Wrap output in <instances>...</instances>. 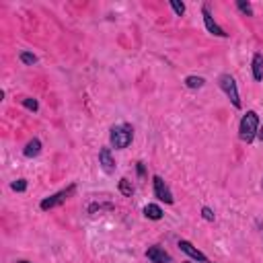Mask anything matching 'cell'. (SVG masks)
Returning a JSON list of instances; mask_svg holds the SVG:
<instances>
[{
  "label": "cell",
  "mask_w": 263,
  "mask_h": 263,
  "mask_svg": "<svg viewBox=\"0 0 263 263\" xmlns=\"http://www.w3.org/2000/svg\"><path fill=\"white\" fill-rule=\"evenodd\" d=\"M132 140H134V127H132L129 123H119V125L111 127L109 142H111L113 148L123 150V148H127L132 144Z\"/></svg>",
  "instance_id": "cell-1"
},
{
  "label": "cell",
  "mask_w": 263,
  "mask_h": 263,
  "mask_svg": "<svg viewBox=\"0 0 263 263\" xmlns=\"http://www.w3.org/2000/svg\"><path fill=\"white\" fill-rule=\"evenodd\" d=\"M257 132H259V117L255 111H247L241 119V125H239V138L243 142L251 144L257 138Z\"/></svg>",
  "instance_id": "cell-2"
},
{
  "label": "cell",
  "mask_w": 263,
  "mask_h": 263,
  "mask_svg": "<svg viewBox=\"0 0 263 263\" xmlns=\"http://www.w3.org/2000/svg\"><path fill=\"white\" fill-rule=\"evenodd\" d=\"M76 193V185L74 183H70L66 189H62V191H58V193H54V195H50V197H46V200H41V204H39V208L43 210V212H48V210H54V208H58V206H62V204H66L70 200V197Z\"/></svg>",
  "instance_id": "cell-3"
},
{
  "label": "cell",
  "mask_w": 263,
  "mask_h": 263,
  "mask_svg": "<svg viewBox=\"0 0 263 263\" xmlns=\"http://www.w3.org/2000/svg\"><path fill=\"white\" fill-rule=\"evenodd\" d=\"M218 84H220V89L224 91V95L230 99V103H233L237 109H241L243 107V103H241V97H239V89H237V80L230 76V74H222L220 78H218Z\"/></svg>",
  "instance_id": "cell-4"
},
{
  "label": "cell",
  "mask_w": 263,
  "mask_h": 263,
  "mask_svg": "<svg viewBox=\"0 0 263 263\" xmlns=\"http://www.w3.org/2000/svg\"><path fill=\"white\" fill-rule=\"evenodd\" d=\"M152 185H154V197H156V200H160V202H164V204H173V202H175L171 187L164 183V179H162L160 175H154V177H152Z\"/></svg>",
  "instance_id": "cell-5"
},
{
  "label": "cell",
  "mask_w": 263,
  "mask_h": 263,
  "mask_svg": "<svg viewBox=\"0 0 263 263\" xmlns=\"http://www.w3.org/2000/svg\"><path fill=\"white\" fill-rule=\"evenodd\" d=\"M99 164H101V169H103L107 175H113V173H115L117 164H115V160H113L109 148H101V150H99Z\"/></svg>",
  "instance_id": "cell-6"
},
{
  "label": "cell",
  "mask_w": 263,
  "mask_h": 263,
  "mask_svg": "<svg viewBox=\"0 0 263 263\" xmlns=\"http://www.w3.org/2000/svg\"><path fill=\"white\" fill-rule=\"evenodd\" d=\"M202 17H204V25H206V29L212 33V35H216V37H226V33H224V29L214 21V17L210 15V11H208V7H204L202 9Z\"/></svg>",
  "instance_id": "cell-7"
},
{
  "label": "cell",
  "mask_w": 263,
  "mask_h": 263,
  "mask_svg": "<svg viewBox=\"0 0 263 263\" xmlns=\"http://www.w3.org/2000/svg\"><path fill=\"white\" fill-rule=\"evenodd\" d=\"M179 249H181L185 255H189L191 259H195V261H200V263H208V257H206L200 249H195V247H193L189 241H185V239H181V241H179Z\"/></svg>",
  "instance_id": "cell-8"
},
{
  "label": "cell",
  "mask_w": 263,
  "mask_h": 263,
  "mask_svg": "<svg viewBox=\"0 0 263 263\" xmlns=\"http://www.w3.org/2000/svg\"><path fill=\"white\" fill-rule=\"evenodd\" d=\"M146 257L152 263H171V255L164 249H160V247H148L146 249Z\"/></svg>",
  "instance_id": "cell-9"
},
{
  "label": "cell",
  "mask_w": 263,
  "mask_h": 263,
  "mask_svg": "<svg viewBox=\"0 0 263 263\" xmlns=\"http://www.w3.org/2000/svg\"><path fill=\"white\" fill-rule=\"evenodd\" d=\"M251 70H253V78L259 82L263 80V54H253V62H251Z\"/></svg>",
  "instance_id": "cell-10"
},
{
  "label": "cell",
  "mask_w": 263,
  "mask_h": 263,
  "mask_svg": "<svg viewBox=\"0 0 263 263\" xmlns=\"http://www.w3.org/2000/svg\"><path fill=\"white\" fill-rule=\"evenodd\" d=\"M39 152H41V142H39L37 138L29 140V142H27V146H25V150H23V154H25L27 158H33V156H37Z\"/></svg>",
  "instance_id": "cell-11"
},
{
  "label": "cell",
  "mask_w": 263,
  "mask_h": 263,
  "mask_svg": "<svg viewBox=\"0 0 263 263\" xmlns=\"http://www.w3.org/2000/svg\"><path fill=\"white\" fill-rule=\"evenodd\" d=\"M144 216L148 220H160L162 218V210L156 204H148V206H144Z\"/></svg>",
  "instance_id": "cell-12"
},
{
  "label": "cell",
  "mask_w": 263,
  "mask_h": 263,
  "mask_svg": "<svg viewBox=\"0 0 263 263\" xmlns=\"http://www.w3.org/2000/svg\"><path fill=\"white\" fill-rule=\"evenodd\" d=\"M119 191H121L125 197H132V195L136 193V187L132 185V181H129V179H125V177H123V179L119 181Z\"/></svg>",
  "instance_id": "cell-13"
},
{
  "label": "cell",
  "mask_w": 263,
  "mask_h": 263,
  "mask_svg": "<svg viewBox=\"0 0 263 263\" xmlns=\"http://www.w3.org/2000/svg\"><path fill=\"white\" fill-rule=\"evenodd\" d=\"M204 84H206V78H202V76H193L191 74V76L185 78V86L187 89H202Z\"/></svg>",
  "instance_id": "cell-14"
},
{
  "label": "cell",
  "mask_w": 263,
  "mask_h": 263,
  "mask_svg": "<svg viewBox=\"0 0 263 263\" xmlns=\"http://www.w3.org/2000/svg\"><path fill=\"white\" fill-rule=\"evenodd\" d=\"M21 103H23V107H25V109H29V111H33V113L39 111V103H37V99H33V97H25Z\"/></svg>",
  "instance_id": "cell-15"
},
{
  "label": "cell",
  "mask_w": 263,
  "mask_h": 263,
  "mask_svg": "<svg viewBox=\"0 0 263 263\" xmlns=\"http://www.w3.org/2000/svg\"><path fill=\"white\" fill-rule=\"evenodd\" d=\"M19 60H21L25 66L37 64V56H35V54H31V52H21V54H19Z\"/></svg>",
  "instance_id": "cell-16"
},
{
  "label": "cell",
  "mask_w": 263,
  "mask_h": 263,
  "mask_svg": "<svg viewBox=\"0 0 263 263\" xmlns=\"http://www.w3.org/2000/svg\"><path fill=\"white\" fill-rule=\"evenodd\" d=\"M237 9H239L243 15L253 17V7H251V3H245V0H239V3H237Z\"/></svg>",
  "instance_id": "cell-17"
},
{
  "label": "cell",
  "mask_w": 263,
  "mask_h": 263,
  "mask_svg": "<svg viewBox=\"0 0 263 263\" xmlns=\"http://www.w3.org/2000/svg\"><path fill=\"white\" fill-rule=\"evenodd\" d=\"M11 189H13V191H19V193L25 191V189H27V179H17V181H13V183H11Z\"/></svg>",
  "instance_id": "cell-18"
},
{
  "label": "cell",
  "mask_w": 263,
  "mask_h": 263,
  "mask_svg": "<svg viewBox=\"0 0 263 263\" xmlns=\"http://www.w3.org/2000/svg\"><path fill=\"white\" fill-rule=\"evenodd\" d=\"M169 5H171V9L175 11V15H177V17H181V15L185 13V5H183V3H177V0H171Z\"/></svg>",
  "instance_id": "cell-19"
},
{
  "label": "cell",
  "mask_w": 263,
  "mask_h": 263,
  "mask_svg": "<svg viewBox=\"0 0 263 263\" xmlns=\"http://www.w3.org/2000/svg\"><path fill=\"white\" fill-rule=\"evenodd\" d=\"M103 210H113V204H99V206H91L89 212L97 214V212H103Z\"/></svg>",
  "instance_id": "cell-20"
},
{
  "label": "cell",
  "mask_w": 263,
  "mask_h": 263,
  "mask_svg": "<svg viewBox=\"0 0 263 263\" xmlns=\"http://www.w3.org/2000/svg\"><path fill=\"white\" fill-rule=\"evenodd\" d=\"M202 218H204L206 222H214V218H216V216H214V210L208 208V206H204V208H202Z\"/></svg>",
  "instance_id": "cell-21"
},
{
  "label": "cell",
  "mask_w": 263,
  "mask_h": 263,
  "mask_svg": "<svg viewBox=\"0 0 263 263\" xmlns=\"http://www.w3.org/2000/svg\"><path fill=\"white\" fill-rule=\"evenodd\" d=\"M136 171H138V175H140V177H144V173H146V169H144V162H138V164H136Z\"/></svg>",
  "instance_id": "cell-22"
},
{
  "label": "cell",
  "mask_w": 263,
  "mask_h": 263,
  "mask_svg": "<svg viewBox=\"0 0 263 263\" xmlns=\"http://www.w3.org/2000/svg\"><path fill=\"white\" fill-rule=\"evenodd\" d=\"M257 138L263 142V125H259V132H257Z\"/></svg>",
  "instance_id": "cell-23"
},
{
  "label": "cell",
  "mask_w": 263,
  "mask_h": 263,
  "mask_svg": "<svg viewBox=\"0 0 263 263\" xmlns=\"http://www.w3.org/2000/svg\"><path fill=\"white\" fill-rule=\"evenodd\" d=\"M17 263H29V261H25V259H19V261H17Z\"/></svg>",
  "instance_id": "cell-24"
},
{
  "label": "cell",
  "mask_w": 263,
  "mask_h": 263,
  "mask_svg": "<svg viewBox=\"0 0 263 263\" xmlns=\"http://www.w3.org/2000/svg\"><path fill=\"white\" fill-rule=\"evenodd\" d=\"M261 189H263V179H261Z\"/></svg>",
  "instance_id": "cell-25"
}]
</instances>
